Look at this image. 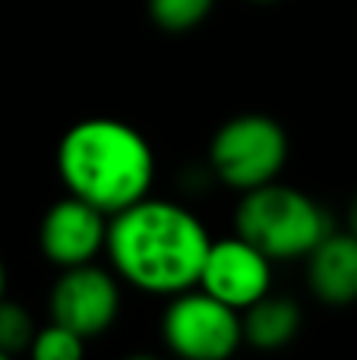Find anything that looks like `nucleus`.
<instances>
[{
    "instance_id": "1",
    "label": "nucleus",
    "mask_w": 357,
    "mask_h": 360,
    "mask_svg": "<svg viewBox=\"0 0 357 360\" xmlns=\"http://www.w3.org/2000/svg\"><path fill=\"white\" fill-rule=\"evenodd\" d=\"M206 224L171 199H136L108 215L105 250L124 281L145 294H181L196 288L206 250Z\"/></svg>"
},
{
    "instance_id": "2",
    "label": "nucleus",
    "mask_w": 357,
    "mask_h": 360,
    "mask_svg": "<svg viewBox=\"0 0 357 360\" xmlns=\"http://www.w3.org/2000/svg\"><path fill=\"white\" fill-rule=\"evenodd\" d=\"M57 174L70 196L114 215L149 196L155 155L136 127L114 117H86L57 143Z\"/></svg>"
},
{
    "instance_id": "3",
    "label": "nucleus",
    "mask_w": 357,
    "mask_h": 360,
    "mask_svg": "<svg viewBox=\"0 0 357 360\" xmlns=\"http://www.w3.org/2000/svg\"><path fill=\"white\" fill-rule=\"evenodd\" d=\"M234 228L269 259H301L332 231V221L313 196L269 180L240 193Z\"/></svg>"
},
{
    "instance_id": "4",
    "label": "nucleus",
    "mask_w": 357,
    "mask_h": 360,
    "mask_svg": "<svg viewBox=\"0 0 357 360\" xmlns=\"http://www.w3.org/2000/svg\"><path fill=\"white\" fill-rule=\"evenodd\" d=\"M288 162V133L269 114H238L215 130L209 143L212 174L228 190L247 193L278 180Z\"/></svg>"
},
{
    "instance_id": "5",
    "label": "nucleus",
    "mask_w": 357,
    "mask_h": 360,
    "mask_svg": "<svg viewBox=\"0 0 357 360\" xmlns=\"http://www.w3.org/2000/svg\"><path fill=\"white\" fill-rule=\"evenodd\" d=\"M162 335L171 354L187 360H225L244 345L240 313L215 300L202 288L171 294L162 319Z\"/></svg>"
},
{
    "instance_id": "6",
    "label": "nucleus",
    "mask_w": 357,
    "mask_h": 360,
    "mask_svg": "<svg viewBox=\"0 0 357 360\" xmlns=\"http://www.w3.org/2000/svg\"><path fill=\"white\" fill-rule=\"evenodd\" d=\"M51 323L76 332L79 338H98L114 326L120 313V288L111 272L95 262L60 269L48 297Z\"/></svg>"
},
{
    "instance_id": "7",
    "label": "nucleus",
    "mask_w": 357,
    "mask_h": 360,
    "mask_svg": "<svg viewBox=\"0 0 357 360\" xmlns=\"http://www.w3.org/2000/svg\"><path fill=\"white\" fill-rule=\"evenodd\" d=\"M196 288H202L215 300L240 313L253 300L269 294L272 259L240 234L228 237V240H212L206 250V259H202Z\"/></svg>"
},
{
    "instance_id": "8",
    "label": "nucleus",
    "mask_w": 357,
    "mask_h": 360,
    "mask_svg": "<svg viewBox=\"0 0 357 360\" xmlns=\"http://www.w3.org/2000/svg\"><path fill=\"white\" fill-rule=\"evenodd\" d=\"M108 215L76 196H63L44 212L38 228V247L44 259L57 269L95 262L105 250Z\"/></svg>"
},
{
    "instance_id": "9",
    "label": "nucleus",
    "mask_w": 357,
    "mask_h": 360,
    "mask_svg": "<svg viewBox=\"0 0 357 360\" xmlns=\"http://www.w3.org/2000/svg\"><path fill=\"white\" fill-rule=\"evenodd\" d=\"M307 285L326 307H348L357 300V237L329 231L307 256Z\"/></svg>"
},
{
    "instance_id": "10",
    "label": "nucleus",
    "mask_w": 357,
    "mask_h": 360,
    "mask_svg": "<svg viewBox=\"0 0 357 360\" xmlns=\"http://www.w3.org/2000/svg\"><path fill=\"white\" fill-rule=\"evenodd\" d=\"M301 307L291 297L263 294L240 310V335L259 351H278L294 342V335L301 332Z\"/></svg>"
},
{
    "instance_id": "11",
    "label": "nucleus",
    "mask_w": 357,
    "mask_h": 360,
    "mask_svg": "<svg viewBox=\"0 0 357 360\" xmlns=\"http://www.w3.org/2000/svg\"><path fill=\"white\" fill-rule=\"evenodd\" d=\"M212 6L215 0H145L149 19L171 35H183V32H193L196 25H202Z\"/></svg>"
},
{
    "instance_id": "12",
    "label": "nucleus",
    "mask_w": 357,
    "mask_h": 360,
    "mask_svg": "<svg viewBox=\"0 0 357 360\" xmlns=\"http://www.w3.org/2000/svg\"><path fill=\"white\" fill-rule=\"evenodd\" d=\"M29 354L35 360H79L86 354V338H79L76 332L57 323H48L44 329H35Z\"/></svg>"
},
{
    "instance_id": "13",
    "label": "nucleus",
    "mask_w": 357,
    "mask_h": 360,
    "mask_svg": "<svg viewBox=\"0 0 357 360\" xmlns=\"http://www.w3.org/2000/svg\"><path fill=\"white\" fill-rule=\"evenodd\" d=\"M32 338H35V323H32L29 310L16 300L0 297V354L10 357L19 351H29Z\"/></svg>"
},
{
    "instance_id": "14",
    "label": "nucleus",
    "mask_w": 357,
    "mask_h": 360,
    "mask_svg": "<svg viewBox=\"0 0 357 360\" xmlns=\"http://www.w3.org/2000/svg\"><path fill=\"white\" fill-rule=\"evenodd\" d=\"M345 231L357 237V193L351 196V202H348V212H345Z\"/></svg>"
},
{
    "instance_id": "15",
    "label": "nucleus",
    "mask_w": 357,
    "mask_h": 360,
    "mask_svg": "<svg viewBox=\"0 0 357 360\" xmlns=\"http://www.w3.org/2000/svg\"><path fill=\"white\" fill-rule=\"evenodd\" d=\"M0 297H6V269L0 262Z\"/></svg>"
},
{
    "instance_id": "16",
    "label": "nucleus",
    "mask_w": 357,
    "mask_h": 360,
    "mask_svg": "<svg viewBox=\"0 0 357 360\" xmlns=\"http://www.w3.org/2000/svg\"><path fill=\"white\" fill-rule=\"evenodd\" d=\"M253 4H272V0H253Z\"/></svg>"
},
{
    "instance_id": "17",
    "label": "nucleus",
    "mask_w": 357,
    "mask_h": 360,
    "mask_svg": "<svg viewBox=\"0 0 357 360\" xmlns=\"http://www.w3.org/2000/svg\"><path fill=\"white\" fill-rule=\"evenodd\" d=\"M0 360H4V354H0Z\"/></svg>"
}]
</instances>
